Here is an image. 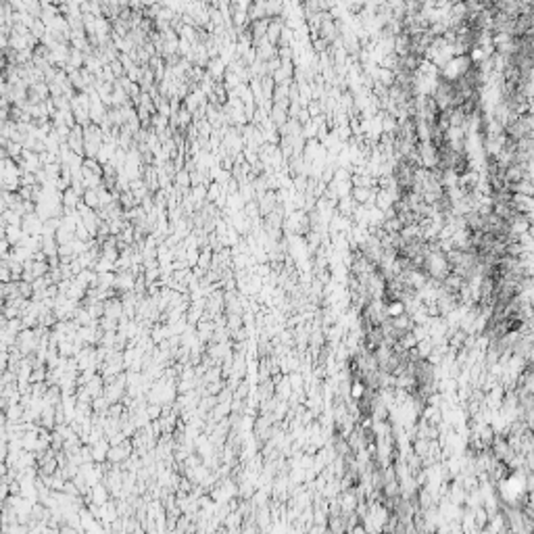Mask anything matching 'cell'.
I'll return each mask as SVG.
<instances>
[{
  "label": "cell",
  "instance_id": "5",
  "mask_svg": "<svg viewBox=\"0 0 534 534\" xmlns=\"http://www.w3.org/2000/svg\"><path fill=\"white\" fill-rule=\"evenodd\" d=\"M10 248H13V246H10L4 238L0 240V259H4V261H6V259L10 257Z\"/></svg>",
  "mask_w": 534,
  "mask_h": 534
},
{
  "label": "cell",
  "instance_id": "6",
  "mask_svg": "<svg viewBox=\"0 0 534 534\" xmlns=\"http://www.w3.org/2000/svg\"><path fill=\"white\" fill-rule=\"evenodd\" d=\"M63 198H65V205H67V207H73V205H75V194H73V190H67Z\"/></svg>",
  "mask_w": 534,
  "mask_h": 534
},
{
  "label": "cell",
  "instance_id": "8",
  "mask_svg": "<svg viewBox=\"0 0 534 534\" xmlns=\"http://www.w3.org/2000/svg\"><path fill=\"white\" fill-rule=\"evenodd\" d=\"M2 509H4V501H0V514H2Z\"/></svg>",
  "mask_w": 534,
  "mask_h": 534
},
{
  "label": "cell",
  "instance_id": "4",
  "mask_svg": "<svg viewBox=\"0 0 534 534\" xmlns=\"http://www.w3.org/2000/svg\"><path fill=\"white\" fill-rule=\"evenodd\" d=\"M0 282H2V284L13 282V280H10V269H8V263H6L4 259H0Z\"/></svg>",
  "mask_w": 534,
  "mask_h": 534
},
{
  "label": "cell",
  "instance_id": "1",
  "mask_svg": "<svg viewBox=\"0 0 534 534\" xmlns=\"http://www.w3.org/2000/svg\"><path fill=\"white\" fill-rule=\"evenodd\" d=\"M42 228L44 221L35 213H27V215L21 217V230L25 236H42Z\"/></svg>",
  "mask_w": 534,
  "mask_h": 534
},
{
  "label": "cell",
  "instance_id": "9",
  "mask_svg": "<svg viewBox=\"0 0 534 534\" xmlns=\"http://www.w3.org/2000/svg\"><path fill=\"white\" fill-rule=\"evenodd\" d=\"M0 534H2V526H0Z\"/></svg>",
  "mask_w": 534,
  "mask_h": 534
},
{
  "label": "cell",
  "instance_id": "3",
  "mask_svg": "<svg viewBox=\"0 0 534 534\" xmlns=\"http://www.w3.org/2000/svg\"><path fill=\"white\" fill-rule=\"evenodd\" d=\"M2 221H4V225H21V215L6 209V211H2Z\"/></svg>",
  "mask_w": 534,
  "mask_h": 534
},
{
  "label": "cell",
  "instance_id": "2",
  "mask_svg": "<svg viewBox=\"0 0 534 534\" xmlns=\"http://www.w3.org/2000/svg\"><path fill=\"white\" fill-rule=\"evenodd\" d=\"M23 238H25V234H23L21 225H6V228H4V240L10 246H19Z\"/></svg>",
  "mask_w": 534,
  "mask_h": 534
},
{
  "label": "cell",
  "instance_id": "7",
  "mask_svg": "<svg viewBox=\"0 0 534 534\" xmlns=\"http://www.w3.org/2000/svg\"><path fill=\"white\" fill-rule=\"evenodd\" d=\"M6 497H8V484L0 480V501H6Z\"/></svg>",
  "mask_w": 534,
  "mask_h": 534
}]
</instances>
